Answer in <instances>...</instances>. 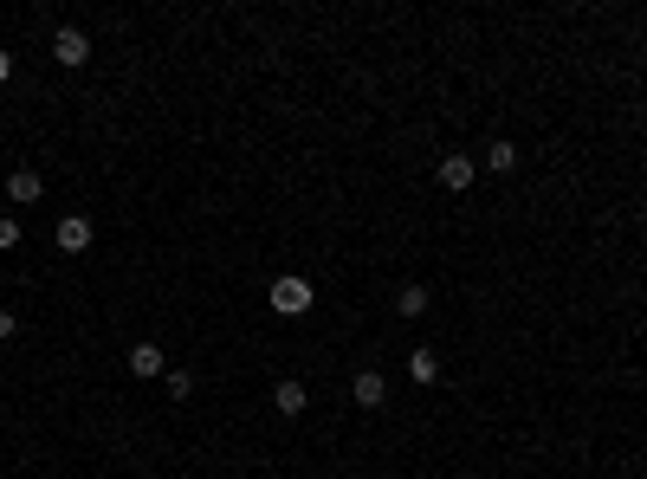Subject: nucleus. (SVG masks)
I'll use <instances>...</instances> for the list:
<instances>
[{
	"instance_id": "9b49d317",
	"label": "nucleus",
	"mask_w": 647,
	"mask_h": 479,
	"mask_svg": "<svg viewBox=\"0 0 647 479\" xmlns=\"http://www.w3.org/2000/svg\"><path fill=\"white\" fill-rule=\"evenodd\" d=\"M428 311V285H402L395 292V318H421Z\"/></svg>"
},
{
	"instance_id": "f257e3e1",
	"label": "nucleus",
	"mask_w": 647,
	"mask_h": 479,
	"mask_svg": "<svg viewBox=\"0 0 647 479\" xmlns=\"http://www.w3.org/2000/svg\"><path fill=\"white\" fill-rule=\"evenodd\" d=\"M311 279H298V272H285V279H272V311H279V318H305L311 311Z\"/></svg>"
},
{
	"instance_id": "7ed1b4c3",
	"label": "nucleus",
	"mask_w": 647,
	"mask_h": 479,
	"mask_svg": "<svg viewBox=\"0 0 647 479\" xmlns=\"http://www.w3.org/2000/svg\"><path fill=\"white\" fill-rule=\"evenodd\" d=\"M52 59H59L65 72H78V65L91 59V39L78 33V26H59V33H52Z\"/></svg>"
},
{
	"instance_id": "20e7f679",
	"label": "nucleus",
	"mask_w": 647,
	"mask_h": 479,
	"mask_svg": "<svg viewBox=\"0 0 647 479\" xmlns=\"http://www.w3.org/2000/svg\"><path fill=\"white\" fill-rule=\"evenodd\" d=\"M39 195H46V175H39V169H26V162H20V169H7V201H13V208H33Z\"/></svg>"
},
{
	"instance_id": "2eb2a0df",
	"label": "nucleus",
	"mask_w": 647,
	"mask_h": 479,
	"mask_svg": "<svg viewBox=\"0 0 647 479\" xmlns=\"http://www.w3.org/2000/svg\"><path fill=\"white\" fill-rule=\"evenodd\" d=\"M7 78H13V52L0 46V85H7Z\"/></svg>"
},
{
	"instance_id": "f03ea898",
	"label": "nucleus",
	"mask_w": 647,
	"mask_h": 479,
	"mask_svg": "<svg viewBox=\"0 0 647 479\" xmlns=\"http://www.w3.org/2000/svg\"><path fill=\"white\" fill-rule=\"evenodd\" d=\"M434 175H440V188H447V195H466V188L479 182V162H473V156H460V149H447Z\"/></svg>"
},
{
	"instance_id": "39448f33",
	"label": "nucleus",
	"mask_w": 647,
	"mask_h": 479,
	"mask_svg": "<svg viewBox=\"0 0 647 479\" xmlns=\"http://www.w3.org/2000/svg\"><path fill=\"white\" fill-rule=\"evenodd\" d=\"M130 376H143V382H156V376H169V350L162 344H130Z\"/></svg>"
},
{
	"instance_id": "6e6552de",
	"label": "nucleus",
	"mask_w": 647,
	"mask_h": 479,
	"mask_svg": "<svg viewBox=\"0 0 647 479\" xmlns=\"http://www.w3.org/2000/svg\"><path fill=\"white\" fill-rule=\"evenodd\" d=\"M272 408H279L285 421H298L311 408V389H305V382H279V389H272Z\"/></svg>"
},
{
	"instance_id": "f8f14e48",
	"label": "nucleus",
	"mask_w": 647,
	"mask_h": 479,
	"mask_svg": "<svg viewBox=\"0 0 647 479\" xmlns=\"http://www.w3.org/2000/svg\"><path fill=\"white\" fill-rule=\"evenodd\" d=\"M162 382H169V395H175V402H188V395H195V376H188V369H169Z\"/></svg>"
},
{
	"instance_id": "0eeeda50",
	"label": "nucleus",
	"mask_w": 647,
	"mask_h": 479,
	"mask_svg": "<svg viewBox=\"0 0 647 479\" xmlns=\"http://www.w3.org/2000/svg\"><path fill=\"white\" fill-rule=\"evenodd\" d=\"M350 395H356V408H382L389 402V376H382V369H356Z\"/></svg>"
},
{
	"instance_id": "1a4fd4ad",
	"label": "nucleus",
	"mask_w": 647,
	"mask_h": 479,
	"mask_svg": "<svg viewBox=\"0 0 647 479\" xmlns=\"http://www.w3.org/2000/svg\"><path fill=\"white\" fill-rule=\"evenodd\" d=\"M434 376H440V357H434V350H408V382H421V389H428Z\"/></svg>"
},
{
	"instance_id": "4468645a",
	"label": "nucleus",
	"mask_w": 647,
	"mask_h": 479,
	"mask_svg": "<svg viewBox=\"0 0 647 479\" xmlns=\"http://www.w3.org/2000/svg\"><path fill=\"white\" fill-rule=\"evenodd\" d=\"M13 331H20V318H13V311H0V344H7Z\"/></svg>"
},
{
	"instance_id": "423d86ee",
	"label": "nucleus",
	"mask_w": 647,
	"mask_h": 479,
	"mask_svg": "<svg viewBox=\"0 0 647 479\" xmlns=\"http://www.w3.org/2000/svg\"><path fill=\"white\" fill-rule=\"evenodd\" d=\"M52 240H59V253H85V246L98 240V227H91L85 214H65V221L52 227Z\"/></svg>"
},
{
	"instance_id": "ddd939ff",
	"label": "nucleus",
	"mask_w": 647,
	"mask_h": 479,
	"mask_svg": "<svg viewBox=\"0 0 647 479\" xmlns=\"http://www.w3.org/2000/svg\"><path fill=\"white\" fill-rule=\"evenodd\" d=\"M13 246H20V221H13V214H0V253H13Z\"/></svg>"
},
{
	"instance_id": "9d476101",
	"label": "nucleus",
	"mask_w": 647,
	"mask_h": 479,
	"mask_svg": "<svg viewBox=\"0 0 647 479\" xmlns=\"http://www.w3.org/2000/svg\"><path fill=\"white\" fill-rule=\"evenodd\" d=\"M486 169L492 175H512L518 169V143H505V136H499V143H486Z\"/></svg>"
}]
</instances>
